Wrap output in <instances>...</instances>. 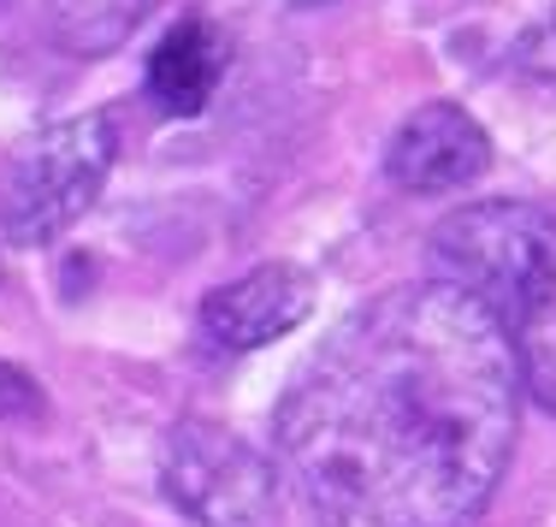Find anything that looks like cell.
<instances>
[{"label":"cell","instance_id":"cell-7","mask_svg":"<svg viewBox=\"0 0 556 527\" xmlns=\"http://www.w3.org/2000/svg\"><path fill=\"white\" fill-rule=\"evenodd\" d=\"M225 72H231V42H225V30L214 18H202V12H190V18L172 24L161 36V48L149 54V96L161 113L190 118L214 101Z\"/></svg>","mask_w":556,"mask_h":527},{"label":"cell","instance_id":"cell-5","mask_svg":"<svg viewBox=\"0 0 556 527\" xmlns=\"http://www.w3.org/2000/svg\"><path fill=\"white\" fill-rule=\"evenodd\" d=\"M492 166V137L468 108L456 101H427L396 125L386 142V173L408 196H450L468 190L473 178Z\"/></svg>","mask_w":556,"mask_h":527},{"label":"cell","instance_id":"cell-3","mask_svg":"<svg viewBox=\"0 0 556 527\" xmlns=\"http://www.w3.org/2000/svg\"><path fill=\"white\" fill-rule=\"evenodd\" d=\"M113 173V125L101 113L60 118V125L24 137L0 166V214L12 249L54 243L96 208Z\"/></svg>","mask_w":556,"mask_h":527},{"label":"cell","instance_id":"cell-8","mask_svg":"<svg viewBox=\"0 0 556 527\" xmlns=\"http://www.w3.org/2000/svg\"><path fill=\"white\" fill-rule=\"evenodd\" d=\"M161 0H54V36L72 54H108Z\"/></svg>","mask_w":556,"mask_h":527},{"label":"cell","instance_id":"cell-2","mask_svg":"<svg viewBox=\"0 0 556 527\" xmlns=\"http://www.w3.org/2000/svg\"><path fill=\"white\" fill-rule=\"evenodd\" d=\"M432 279L462 291L556 415V219L533 202H473L432 231Z\"/></svg>","mask_w":556,"mask_h":527},{"label":"cell","instance_id":"cell-12","mask_svg":"<svg viewBox=\"0 0 556 527\" xmlns=\"http://www.w3.org/2000/svg\"><path fill=\"white\" fill-rule=\"evenodd\" d=\"M296 7H320V0H296Z\"/></svg>","mask_w":556,"mask_h":527},{"label":"cell","instance_id":"cell-1","mask_svg":"<svg viewBox=\"0 0 556 527\" xmlns=\"http://www.w3.org/2000/svg\"><path fill=\"white\" fill-rule=\"evenodd\" d=\"M521 427L509 344L444 279L350 314L278 403V456L314 527H473Z\"/></svg>","mask_w":556,"mask_h":527},{"label":"cell","instance_id":"cell-10","mask_svg":"<svg viewBox=\"0 0 556 527\" xmlns=\"http://www.w3.org/2000/svg\"><path fill=\"white\" fill-rule=\"evenodd\" d=\"M30 415H42V386L24 367L0 362V427L7 421H30Z\"/></svg>","mask_w":556,"mask_h":527},{"label":"cell","instance_id":"cell-4","mask_svg":"<svg viewBox=\"0 0 556 527\" xmlns=\"http://www.w3.org/2000/svg\"><path fill=\"white\" fill-rule=\"evenodd\" d=\"M166 498L195 527H273L278 522V474L273 463L219 421H178L161 451Z\"/></svg>","mask_w":556,"mask_h":527},{"label":"cell","instance_id":"cell-9","mask_svg":"<svg viewBox=\"0 0 556 527\" xmlns=\"http://www.w3.org/2000/svg\"><path fill=\"white\" fill-rule=\"evenodd\" d=\"M515 72L533 77L539 89L556 96V7L533 24V30H521V42H515Z\"/></svg>","mask_w":556,"mask_h":527},{"label":"cell","instance_id":"cell-6","mask_svg":"<svg viewBox=\"0 0 556 527\" xmlns=\"http://www.w3.org/2000/svg\"><path fill=\"white\" fill-rule=\"evenodd\" d=\"M314 309V279L290 261H267V267L243 273V279L207 291L202 302V338L219 350H261L273 338L296 332Z\"/></svg>","mask_w":556,"mask_h":527},{"label":"cell","instance_id":"cell-11","mask_svg":"<svg viewBox=\"0 0 556 527\" xmlns=\"http://www.w3.org/2000/svg\"><path fill=\"white\" fill-rule=\"evenodd\" d=\"M7 249H12V237H7V214H0V261H7Z\"/></svg>","mask_w":556,"mask_h":527}]
</instances>
